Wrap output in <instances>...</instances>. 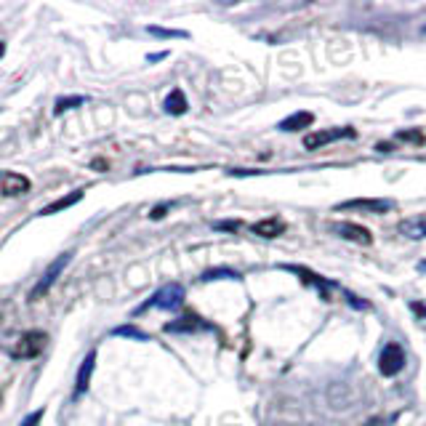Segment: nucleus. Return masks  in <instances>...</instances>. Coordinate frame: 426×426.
<instances>
[{
  "label": "nucleus",
  "mask_w": 426,
  "mask_h": 426,
  "mask_svg": "<svg viewBox=\"0 0 426 426\" xmlns=\"http://www.w3.org/2000/svg\"><path fill=\"white\" fill-rule=\"evenodd\" d=\"M200 328H208V325L200 322V317H192V315H186V317H182V320H176V322H168L166 325L168 333H195V331H200Z\"/></svg>",
  "instance_id": "9b49d317"
},
{
  "label": "nucleus",
  "mask_w": 426,
  "mask_h": 426,
  "mask_svg": "<svg viewBox=\"0 0 426 426\" xmlns=\"http://www.w3.org/2000/svg\"><path fill=\"white\" fill-rule=\"evenodd\" d=\"M405 365V352L400 344H387L378 354V371L384 376H397Z\"/></svg>",
  "instance_id": "20e7f679"
},
{
  "label": "nucleus",
  "mask_w": 426,
  "mask_h": 426,
  "mask_svg": "<svg viewBox=\"0 0 426 426\" xmlns=\"http://www.w3.org/2000/svg\"><path fill=\"white\" fill-rule=\"evenodd\" d=\"M3 51H6V43H0V56H3Z\"/></svg>",
  "instance_id": "393cba45"
},
{
  "label": "nucleus",
  "mask_w": 426,
  "mask_h": 426,
  "mask_svg": "<svg viewBox=\"0 0 426 426\" xmlns=\"http://www.w3.org/2000/svg\"><path fill=\"white\" fill-rule=\"evenodd\" d=\"M421 269H424V272H426V261H424V264H421Z\"/></svg>",
  "instance_id": "bb28decb"
},
{
  "label": "nucleus",
  "mask_w": 426,
  "mask_h": 426,
  "mask_svg": "<svg viewBox=\"0 0 426 426\" xmlns=\"http://www.w3.org/2000/svg\"><path fill=\"white\" fill-rule=\"evenodd\" d=\"M112 333L115 336H128V338H136V341H147L149 338L144 331H139V328H133V325H120V328H115Z\"/></svg>",
  "instance_id": "f3484780"
},
{
  "label": "nucleus",
  "mask_w": 426,
  "mask_h": 426,
  "mask_svg": "<svg viewBox=\"0 0 426 426\" xmlns=\"http://www.w3.org/2000/svg\"><path fill=\"white\" fill-rule=\"evenodd\" d=\"M46 344H48V333H43V331H27V333H21L8 347V354L14 360H32V357H37V354L46 349Z\"/></svg>",
  "instance_id": "f257e3e1"
},
{
  "label": "nucleus",
  "mask_w": 426,
  "mask_h": 426,
  "mask_svg": "<svg viewBox=\"0 0 426 426\" xmlns=\"http://www.w3.org/2000/svg\"><path fill=\"white\" fill-rule=\"evenodd\" d=\"M365 426H378V421H371V424H365Z\"/></svg>",
  "instance_id": "a878e982"
},
{
  "label": "nucleus",
  "mask_w": 426,
  "mask_h": 426,
  "mask_svg": "<svg viewBox=\"0 0 426 426\" xmlns=\"http://www.w3.org/2000/svg\"><path fill=\"white\" fill-rule=\"evenodd\" d=\"M163 110L168 115H184L186 112V96L182 88H173V91L166 96V101H163Z\"/></svg>",
  "instance_id": "4468645a"
},
{
  "label": "nucleus",
  "mask_w": 426,
  "mask_h": 426,
  "mask_svg": "<svg viewBox=\"0 0 426 426\" xmlns=\"http://www.w3.org/2000/svg\"><path fill=\"white\" fill-rule=\"evenodd\" d=\"M184 304V288L179 285V282H168L163 285L160 291H155L149 301L142 307V309H147V307H157V309H166V312H173V309H179ZM139 309V312H142Z\"/></svg>",
  "instance_id": "f03ea898"
},
{
  "label": "nucleus",
  "mask_w": 426,
  "mask_h": 426,
  "mask_svg": "<svg viewBox=\"0 0 426 426\" xmlns=\"http://www.w3.org/2000/svg\"><path fill=\"white\" fill-rule=\"evenodd\" d=\"M347 208H354V211H371V213H387L391 208L389 200H365V197H360V200H347V203L338 205V211H347Z\"/></svg>",
  "instance_id": "1a4fd4ad"
},
{
  "label": "nucleus",
  "mask_w": 426,
  "mask_h": 426,
  "mask_svg": "<svg viewBox=\"0 0 426 426\" xmlns=\"http://www.w3.org/2000/svg\"><path fill=\"white\" fill-rule=\"evenodd\" d=\"M43 418V410H35V413H30V416H24L21 418V424L19 426H37V421Z\"/></svg>",
  "instance_id": "aec40b11"
},
{
  "label": "nucleus",
  "mask_w": 426,
  "mask_h": 426,
  "mask_svg": "<svg viewBox=\"0 0 426 426\" xmlns=\"http://www.w3.org/2000/svg\"><path fill=\"white\" fill-rule=\"evenodd\" d=\"M80 104H86V96H70V99H59V101H56V107H54V112H56V115H61V112L75 110V107H80Z\"/></svg>",
  "instance_id": "dca6fc26"
},
{
  "label": "nucleus",
  "mask_w": 426,
  "mask_h": 426,
  "mask_svg": "<svg viewBox=\"0 0 426 426\" xmlns=\"http://www.w3.org/2000/svg\"><path fill=\"white\" fill-rule=\"evenodd\" d=\"M93 368H96V352H88L83 357V362H80V371H77V378H75V400L77 397H83L88 387H91V376H93Z\"/></svg>",
  "instance_id": "0eeeda50"
},
{
  "label": "nucleus",
  "mask_w": 426,
  "mask_h": 426,
  "mask_svg": "<svg viewBox=\"0 0 426 426\" xmlns=\"http://www.w3.org/2000/svg\"><path fill=\"white\" fill-rule=\"evenodd\" d=\"M400 232L410 238V240H421L426 238V216H416V219H405L400 224Z\"/></svg>",
  "instance_id": "ddd939ff"
},
{
  "label": "nucleus",
  "mask_w": 426,
  "mask_h": 426,
  "mask_svg": "<svg viewBox=\"0 0 426 426\" xmlns=\"http://www.w3.org/2000/svg\"><path fill=\"white\" fill-rule=\"evenodd\" d=\"M152 35H163V37H184V32H173V30H160V27H147Z\"/></svg>",
  "instance_id": "412c9836"
},
{
  "label": "nucleus",
  "mask_w": 426,
  "mask_h": 426,
  "mask_svg": "<svg viewBox=\"0 0 426 426\" xmlns=\"http://www.w3.org/2000/svg\"><path fill=\"white\" fill-rule=\"evenodd\" d=\"M413 312H418V315H426V307H421V304H413Z\"/></svg>",
  "instance_id": "b1692460"
},
{
  "label": "nucleus",
  "mask_w": 426,
  "mask_h": 426,
  "mask_svg": "<svg viewBox=\"0 0 426 426\" xmlns=\"http://www.w3.org/2000/svg\"><path fill=\"white\" fill-rule=\"evenodd\" d=\"M222 278L238 280L240 275H238L235 269H208V272H203V280H205V282H211V280H222Z\"/></svg>",
  "instance_id": "a211bd4d"
},
{
  "label": "nucleus",
  "mask_w": 426,
  "mask_h": 426,
  "mask_svg": "<svg viewBox=\"0 0 426 426\" xmlns=\"http://www.w3.org/2000/svg\"><path fill=\"white\" fill-rule=\"evenodd\" d=\"M238 226V222H222V224H216V229H235Z\"/></svg>",
  "instance_id": "5701e85b"
},
{
  "label": "nucleus",
  "mask_w": 426,
  "mask_h": 426,
  "mask_svg": "<svg viewBox=\"0 0 426 426\" xmlns=\"http://www.w3.org/2000/svg\"><path fill=\"white\" fill-rule=\"evenodd\" d=\"M83 200V189H77L72 195H64V197H59L56 203L46 205L43 211H40V216H51V213H59V211H64V208H72L75 203H80Z\"/></svg>",
  "instance_id": "2eb2a0df"
},
{
  "label": "nucleus",
  "mask_w": 426,
  "mask_h": 426,
  "mask_svg": "<svg viewBox=\"0 0 426 426\" xmlns=\"http://www.w3.org/2000/svg\"><path fill=\"white\" fill-rule=\"evenodd\" d=\"M72 256H75V253H61L59 259L51 261V267H48V269L43 272V278L37 280V285L32 288V293H30V298H32V301H37V298L46 296V293L51 291V285H54L56 278H59V275H61V272L67 269V264L72 261Z\"/></svg>",
  "instance_id": "7ed1b4c3"
},
{
  "label": "nucleus",
  "mask_w": 426,
  "mask_h": 426,
  "mask_svg": "<svg viewBox=\"0 0 426 426\" xmlns=\"http://www.w3.org/2000/svg\"><path fill=\"white\" fill-rule=\"evenodd\" d=\"M397 139H400V142H410V144H424L426 142V136L421 130H400Z\"/></svg>",
  "instance_id": "6ab92c4d"
},
{
  "label": "nucleus",
  "mask_w": 426,
  "mask_h": 426,
  "mask_svg": "<svg viewBox=\"0 0 426 426\" xmlns=\"http://www.w3.org/2000/svg\"><path fill=\"white\" fill-rule=\"evenodd\" d=\"M357 133L354 128H328V130H315L309 136H304V147L307 149H320L331 142H338V139H354Z\"/></svg>",
  "instance_id": "39448f33"
},
{
  "label": "nucleus",
  "mask_w": 426,
  "mask_h": 426,
  "mask_svg": "<svg viewBox=\"0 0 426 426\" xmlns=\"http://www.w3.org/2000/svg\"><path fill=\"white\" fill-rule=\"evenodd\" d=\"M336 235H341L344 240H352V242H360V245H371L373 242V235L365 229V226H360V224H349V222H341V224H333L331 226Z\"/></svg>",
  "instance_id": "6e6552de"
},
{
  "label": "nucleus",
  "mask_w": 426,
  "mask_h": 426,
  "mask_svg": "<svg viewBox=\"0 0 426 426\" xmlns=\"http://www.w3.org/2000/svg\"><path fill=\"white\" fill-rule=\"evenodd\" d=\"M166 205H160V208H155V211H152V213H149V216H152V219H163V216H166Z\"/></svg>",
  "instance_id": "4be33fe9"
},
{
  "label": "nucleus",
  "mask_w": 426,
  "mask_h": 426,
  "mask_svg": "<svg viewBox=\"0 0 426 426\" xmlns=\"http://www.w3.org/2000/svg\"><path fill=\"white\" fill-rule=\"evenodd\" d=\"M251 229H253V235H261V238H278V235L285 232V222H282L280 216H272V219H261V222H256Z\"/></svg>",
  "instance_id": "9d476101"
},
{
  "label": "nucleus",
  "mask_w": 426,
  "mask_h": 426,
  "mask_svg": "<svg viewBox=\"0 0 426 426\" xmlns=\"http://www.w3.org/2000/svg\"><path fill=\"white\" fill-rule=\"evenodd\" d=\"M312 123H315V115H312V112H296V115H291V117H285V120L280 123V130L312 128Z\"/></svg>",
  "instance_id": "f8f14e48"
},
{
  "label": "nucleus",
  "mask_w": 426,
  "mask_h": 426,
  "mask_svg": "<svg viewBox=\"0 0 426 426\" xmlns=\"http://www.w3.org/2000/svg\"><path fill=\"white\" fill-rule=\"evenodd\" d=\"M30 179L24 173H17V171H6L0 176V195L3 197H19L24 192H30Z\"/></svg>",
  "instance_id": "423d86ee"
}]
</instances>
